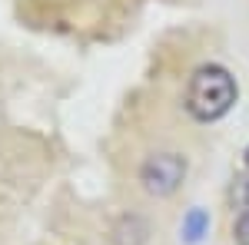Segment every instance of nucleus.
Wrapping results in <instances>:
<instances>
[{
    "label": "nucleus",
    "mask_w": 249,
    "mask_h": 245,
    "mask_svg": "<svg viewBox=\"0 0 249 245\" xmlns=\"http://www.w3.org/2000/svg\"><path fill=\"white\" fill-rule=\"evenodd\" d=\"M246 166H249V149H246Z\"/></svg>",
    "instance_id": "obj_5"
},
{
    "label": "nucleus",
    "mask_w": 249,
    "mask_h": 245,
    "mask_svg": "<svg viewBox=\"0 0 249 245\" xmlns=\"http://www.w3.org/2000/svg\"><path fill=\"white\" fill-rule=\"evenodd\" d=\"M236 242L249 245V212H243V215H239V222H236Z\"/></svg>",
    "instance_id": "obj_4"
},
{
    "label": "nucleus",
    "mask_w": 249,
    "mask_h": 245,
    "mask_svg": "<svg viewBox=\"0 0 249 245\" xmlns=\"http://www.w3.org/2000/svg\"><path fill=\"white\" fill-rule=\"evenodd\" d=\"M183 176H186V159L176 156V152L150 156V159L143 163V172H140L146 192H153V196H170L173 189L183 182Z\"/></svg>",
    "instance_id": "obj_2"
},
{
    "label": "nucleus",
    "mask_w": 249,
    "mask_h": 245,
    "mask_svg": "<svg viewBox=\"0 0 249 245\" xmlns=\"http://www.w3.org/2000/svg\"><path fill=\"white\" fill-rule=\"evenodd\" d=\"M236 103V80L230 70L223 66H199L190 80V90H186V110L190 116L213 123L219 116H226Z\"/></svg>",
    "instance_id": "obj_1"
},
{
    "label": "nucleus",
    "mask_w": 249,
    "mask_h": 245,
    "mask_svg": "<svg viewBox=\"0 0 249 245\" xmlns=\"http://www.w3.org/2000/svg\"><path fill=\"white\" fill-rule=\"evenodd\" d=\"M210 226V215L203 212V209H193L190 215H186V222H183V235H186V242H196L203 232Z\"/></svg>",
    "instance_id": "obj_3"
}]
</instances>
